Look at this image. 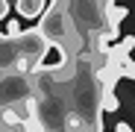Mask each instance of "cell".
<instances>
[{
    "label": "cell",
    "instance_id": "1",
    "mask_svg": "<svg viewBox=\"0 0 135 132\" xmlns=\"http://www.w3.org/2000/svg\"><path fill=\"white\" fill-rule=\"evenodd\" d=\"M35 30L44 35V41L50 47H59L65 53V59L68 56H82L88 50V41L79 35L71 12H68V3H59V0L50 3L44 18H41V27H35Z\"/></svg>",
    "mask_w": 135,
    "mask_h": 132
},
{
    "label": "cell",
    "instance_id": "2",
    "mask_svg": "<svg viewBox=\"0 0 135 132\" xmlns=\"http://www.w3.org/2000/svg\"><path fill=\"white\" fill-rule=\"evenodd\" d=\"M47 6L50 3H41V0H18V3H15L18 15H24V18H44Z\"/></svg>",
    "mask_w": 135,
    "mask_h": 132
},
{
    "label": "cell",
    "instance_id": "3",
    "mask_svg": "<svg viewBox=\"0 0 135 132\" xmlns=\"http://www.w3.org/2000/svg\"><path fill=\"white\" fill-rule=\"evenodd\" d=\"M129 15V9L126 6H118V3H109V9H106V27H109V32H118L120 30V21Z\"/></svg>",
    "mask_w": 135,
    "mask_h": 132
},
{
    "label": "cell",
    "instance_id": "4",
    "mask_svg": "<svg viewBox=\"0 0 135 132\" xmlns=\"http://www.w3.org/2000/svg\"><path fill=\"white\" fill-rule=\"evenodd\" d=\"M120 76H129V79H135V62H132V59H126V62L120 65Z\"/></svg>",
    "mask_w": 135,
    "mask_h": 132
},
{
    "label": "cell",
    "instance_id": "5",
    "mask_svg": "<svg viewBox=\"0 0 135 132\" xmlns=\"http://www.w3.org/2000/svg\"><path fill=\"white\" fill-rule=\"evenodd\" d=\"M9 9H12V3H6V0H0V21H3V18L9 15Z\"/></svg>",
    "mask_w": 135,
    "mask_h": 132
},
{
    "label": "cell",
    "instance_id": "6",
    "mask_svg": "<svg viewBox=\"0 0 135 132\" xmlns=\"http://www.w3.org/2000/svg\"><path fill=\"white\" fill-rule=\"evenodd\" d=\"M115 132H135V129H132L129 123H118V129H115Z\"/></svg>",
    "mask_w": 135,
    "mask_h": 132
}]
</instances>
